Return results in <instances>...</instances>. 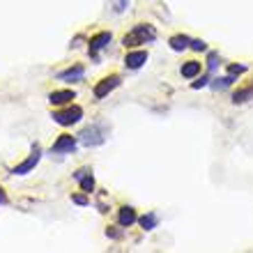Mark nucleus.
Wrapping results in <instances>:
<instances>
[{
    "mask_svg": "<svg viewBox=\"0 0 253 253\" xmlns=\"http://www.w3.org/2000/svg\"><path fill=\"white\" fill-rule=\"evenodd\" d=\"M154 37H156V30L152 28V25H148V23H138V25H134L131 32H126L122 44H125L126 49H134V46H138V44L152 42Z\"/></svg>",
    "mask_w": 253,
    "mask_h": 253,
    "instance_id": "obj_1",
    "label": "nucleus"
},
{
    "mask_svg": "<svg viewBox=\"0 0 253 253\" xmlns=\"http://www.w3.org/2000/svg\"><path fill=\"white\" fill-rule=\"evenodd\" d=\"M83 118V108L81 106H69L67 111H58L53 113V120L62 126H69V125H76L78 120Z\"/></svg>",
    "mask_w": 253,
    "mask_h": 253,
    "instance_id": "obj_2",
    "label": "nucleus"
},
{
    "mask_svg": "<svg viewBox=\"0 0 253 253\" xmlns=\"http://www.w3.org/2000/svg\"><path fill=\"white\" fill-rule=\"evenodd\" d=\"M120 85V76L118 74H113V76H106L104 81H99L97 85H95V97L97 99H104L111 90H115Z\"/></svg>",
    "mask_w": 253,
    "mask_h": 253,
    "instance_id": "obj_3",
    "label": "nucleus"
},
{
    "mask_svg": "<svg viewBox=\"0 0 253 253\" xmlns=\"http://www.w3.org/2000/svg\"><path fill=\"white\" fill-rule=\"evenodd\" d=\"M39 159H42V152H39V148L37 145H35V150H32V154L28 156V159H25V161H23V164H19L14 168V175H28L30 171H32V168H35V166L39 164Z\"/></svg>",
    "mask_w": 253,
    "mask_h": 253,
    "instance_id": "obj_4",
    "label": "nucleus"
},
{
    "mask_svg": "<svg viewBox=\"0 0 253 253\" xmlns=\"http://www.w3.org/2000/svg\"><path fill=\"white\" fill-rule=\"evenodd\" d=\"M108 42H111V32H99V35H95V37L90 39V55L97 58V53L101 51Z\"/></svg>",
    "mask_w": 253,
    "mask_h": 253,
    "instance_id": "obj_5",
    "label": "nucleus"
},
{
    "mask_svg": "<svg viewBox=\"0 0 253 253\" xmlns=\"http://www.w3.org/2000/svg\"><path fill=\"white\" fill-rule=\"evenodd\" d=\"M74 148H76V138H74V136H67V134H62L58 141L53 143V152H55V154H62V152H72Z\"/></svg>",
    "mask_w": 253,
    "mask_h": 253,
    "instance_id": "obj_6",
    "label": "nucleus"
},
{
    "mask_svg": "<svg viewBox=\"0 0 253 253\" xmlns=\"http://www.w3.org/2000/svg\"><path fill=\"white\" fill-rule=\"evenodd\" d=\"M145 62H148V53L145 51H131V53H126V58H125V65L129 69H138Z\"/></svg>",
    "mask_w": 253,
    "mask_h": 253,
    "instance_id": "obj_7",
    "label": "nucleus"
},
{
    "mask_svg": "<svg viewBox=\"0 0 253 253\" xmlns=\"http://www.w3.org/2000/svg\"><path fill=\"white\" fill-rule=\"evenodd\" d=\"M76 95L72 92V90H55V92H51L49 95V101H51L53 106H60V104H67V101H72Z\"/></svg>",
    "mask_w": 253,
    "mask_h": 253,
    "instance_id": "obj_8",
    "label": "nucleus"
},
{
    "mask_svg": "<svg viewBox=\"0 0 253 253\" xmlns=\"http://www.w3.org/2000/svg\"><path fill=\"white\" fill-rule=\"evenodd\" d=\"M81 138L85 145H99V143H104V136H99L97 129H85L81 134Z\"/></svg>",
    "mask_w": 253,
    "mask_h": 253,
    "instance_id": "obj_9",
    "label": "nucleus"
},
{
    "mask_svg": "<svg viewBox=\"0 0 253 253\" xmlns=\"http://www.w3.org/2000/svg\"><path fill=\"white\" fill-rule=\"evenodd\" d=\"M201 74V62H196V60H191V62H184L182 65V76L184 78H194V76Z\"/></svg>",
    "mask_w": 253,
    "mask_h": 253,
    "instance_id": "obj_10",
    "label": "nucleus"
},
{
    "mask_svg": "<svg viewBox=\"0 0 253 253\" xmlns=\"http://www.w3.org/2000/svg\"><path fill=\"white\" fill-rule=\"evenodd\" d=\"M136 221V212L134 207H122L120 209V226H125V228H129V226Z\"/></svg>",
    "mask_w": 253,
    "mask_h": 253,
    "instance_id": "obj_11",
    "label": "nucleus"
},
{
    "mask_svg": "<svg viewBox=\"0 0 253 253\" xmlns=\"http://www.w3.org/2000/svg\"><path fill=\"white\" fill-rule=\"evenodd\" d=\"M83 74H85V69L78 65V67H74V69H67V72H62L58 78H62V81H78V78H83Z\"/></svg>",
    "mask_w": 253,
    "mask_h": 253,
    "instance_id": "obj_12",
    "label": "nucleus"
},
{
    "mask_svg": "<svg viewBox=\"0 0 253 253\" xmlns=\"http://www.w3.org/2000/svg\"><path fill=\"white\" fill-rule=\"evenodd\" d=\"M189 44H191V39L184 37V35H175V37L171 39V49H175V51H184Z\"/></svg>",
    "mask_w": 253,
    "mask_h": 253,
    "instance_id": "obj_13",
    "label": "nucleus"
},
{
    "mask_svg": "<svg viewBox=\"0 0 253 253\" xmlns=\"http://www.w3.org/2000/svg\"><path fill=\"white\" fill-rule=\"evenodd\" d=\"M251 97H253V88H244V90H237V92L232 95V101H235V104H244V101H249Z\"/></svg>",
    "mask_w": 253,
    "mask_h": 253,
    "instance_id": "obj_14",
    "label": "nucleus"
},
{
    "mask_svg": "<svg viewBox=\"0 0 253 253\" xmlns=\"http://www.w3.org/2000/svg\"><path fill=\"white\" fill-rule=\"evenodd\" d=\"M156 221H159V219H156V214H145V216H141V226L145 228V230H152V228L156 226Z\"/></svg>",
    "mask_w": 253,
    "mask_h": 253,
    "instance_id": "obj_15",
    "label": "nucleus"
},
{
    "mask_svg": "<svg viewBox=\"0 0 253 253\" xmlns=\"http://www.w3.org/2000/svg\"><path fill=\"white\" fill-rule=\"evenodd\" d=\"M232 81H235L232 76H226V78H221V81H216V83H214V88H216V90H224V88H228V85H230Z\"/></svg>",
    "mask_w": 253,
    "mask_h": 253,
    "instance_id": "obj_16",
    "label": "nucleus"
},
{
    "mask_svg": "<svg viewBox=\"0 0 253 253\" xmlns=\"http://www.w3.org/2000/svg\"><path fill=\"white\" fill-rule=\"evenodd\" d=\"M191 49H194V51H205L207 46H205V42H201V39H196V42H191Z\"/></svg>",
    "mask_w": 253,
    "mask_h": 253,
    "instance_id": "obj_17",
    "label": "nucleus"
},
{
    "mask_svg": "<svg viewBox=\"0 0 253 253\" xmlns=\"http://www.w3.org/2000/svg\"><path fill=\"white\" fill-rule=\"evenodd\" d=\"M72 201H74L76 205H88V198H85V196H74Z\"/></svg>",
    "mask_w": 253,
    "mask_h": 253,
    "instance_id": "obj_18",
    "label": "nucleus"
},
{
    "mask_svg": "<svg viewBox=\"0 0 253 253\" xmlns=\"http://www.w3.org/2000/svg\"><path fill=\"white\" fill-rule=\"evenodd\" d=\"M242 72H244V67H242V65H232V67H230V74H242Z\"/></svg>",
    "mask_w": 253,
    "mask_h": 253,
    "instance_id": "obj_19",
    "label": "nucleus"
},
{
    "mask_svg": "<svg viewBox=\"0 0 253 253\" xmlns=\"http://www.w3.org/2000/svg\"><path fill=\"white\" fill-rule=\"evenodd\" d=\"M205 83H207V78H201V81H196V83H194V88H202Z\"/></svg>",
    "mask_w": 253,
    "mask_h": 253,
    "instance_id": "obj_20",
    "label": "nucleus"
},
{
    "mask_svg": "<svg viewBox=\"0 0 253 253\" xmlns=\"http://www.w3.org/2000/svg\"><path fill=\"white\" fill-rule=\"evenodd\" d=\"M7 201V196H5V191H2V189H0V205H2V202Z\"/></svg>",
    "mask_w": 253,
    "mask_h": 253,
    "instance_id": "obj_21",
    "label": "nucleus"
}]
</instances>
